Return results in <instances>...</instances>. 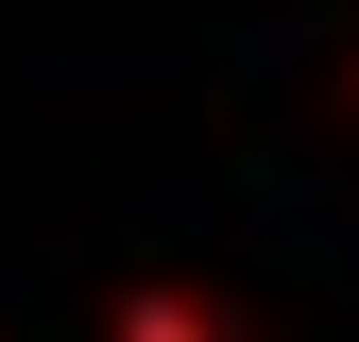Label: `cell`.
I'll return each mask as SVG.
<instances>
[{
  "mask_svg": "<svg viewBox=\"0 0 359 342\" xmlns=\"http://www.w3.org/2000/svg\"><path fill=\"white\" fill-rule=\"evenodd\" d=\"M137 342H222V325H189V308H137Z\"/></svg>",
  "mask_w": 359,
  "mask_h": 342,
  "instance_id": "1",
  "label": "cell"
}]
</instances>
